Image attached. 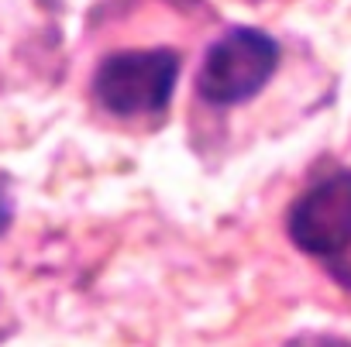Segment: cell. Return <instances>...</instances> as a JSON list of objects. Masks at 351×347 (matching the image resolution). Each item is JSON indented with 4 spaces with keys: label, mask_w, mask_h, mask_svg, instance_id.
I'll use <instances>...</instances> for the list:
<instances>
[{
    "label": "cell",
    "mask_w": 351,
    "mask_h": 347,
    "mask_svg": "<svg viewBox=\"0 0 351 347\" xmlns=\"http://www.w3.org/2000/svg\"><path fill=\"white\" fill-rule=\"evenodd\" d=\"M176 79H180V55L169 49L117 52L100 62L93 76V93L100 107L114 117H141L165 110Z\"/></svg>",
    "instance_id": "1"
},
{
    "label": "cell",
    "mask_w": 351,
    "mask_h": 347,
    "mask_svg": "<svg viewBox=\"0 0 351 347\" xmlns=\"http://www.w3.org/2000/svg\"><path fill=\"white\" fill-rule=\"evenodd\" d=\"M279 66V45L258 28H234L217 38L200 66L197 90L214 107L252 100Z\"/></svg>",
    "instance_id": "2"
},
{
    "label": "cell",
    "mask_w": 351,
    "mask_h": 347,
    "mask_svg": "<svg viewBox=\"0 0 351 347\" xmlns=\"http://www.w3.org/2000/svg\"><path fill=\"white\" fill-rule=\"evenodd\" d=\"M8 224H11V196H8L4 186H0V234L8 231Z\"/></svg>",
    "instance_id": "4"
},
{
    "label": "cell",
    "mask_w": 351,
    "mask_h": 347,
    "mask_svg": "<svg viewBox=\"0 0 351 347\" xmlns=\"http://www.w3.org/2000/svg\"><path fill=\"white\" fill-rule=\"evenodd\" d=\"M289 237L327 265L351 251V172H334L313 183L289 207Z\"/></svg>",
    "instance_id": "3"
}]
</instances>
